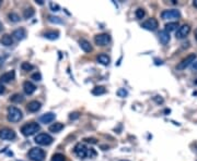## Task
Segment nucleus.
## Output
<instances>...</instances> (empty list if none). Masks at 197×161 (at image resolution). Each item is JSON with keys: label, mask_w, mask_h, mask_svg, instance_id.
<instances>
[{"label": "nucleus", "mask_w": 197, "mask_h": 161, "mask_svg": "<svg viewBox=\"0 0 197 161\" xmlns=\"http://www.w3.org/2000/svg\"><path fill=\"white\" fill-rule=\"evenodd\" d=\"M14 77H15L14 71H9V72L3 73L0 76V82H1V83H9L12 79H14Z\"/></svg>", "instance_id": "obj_13"}, {"label": "nucleus", "mask_w": 197, "mask_h": 161, "mask_svg": "<svg viewBox=\"0 0 197 161\" xmlns=\"http://www.w3.org/2000/svg\"><path fill=\"white\" fill-rule=\"evenodd\" d=\"M177 27H178V22H169L167 24H165L164 31H167V33H170L172 31H175Z\"/></svg>", "instance_id": "obj_22"}, {"label": "nucleus", "mask_w": 197, "mask_h": 161, "mask_svg": "<svg viewBox=\"0 0 197 161\" xmlns=\"http://www.w3.org/2000/svg\"><path fill=\"white\" fill-rule=\"evenodd\" d=\"M22 117H23V114L21 112V110L18 109L17 107L11 106V107L8 108V120L10 122H19L20 120L22 119Z\"/></svg>", "instance_id": "obj_1"}, {"label": "nucleus", "mask_w": 197, "mask_h": 161, "mask_svg": "<svg viewBox=\"0 0 197 161\" xmlns=\"http://www.w3.org/2000/svg\"><path fill=\"white\" fill-rule=\"evenodd\" d=\"M98 62H100L101 64H103V65H108L110 62H111V59L108 56L104 54H101L98 56Z\"/></svg>", "instance_id": "obj_20"}, {"label": "nucleus", "mask_w": 197, "mask_h": 161, "mask_svg": "<svg viewBox=\"0 0 197 161\" xmlns=\"http://www.w3.org/2000/svg\"><path fill=\"white\" fill-rule=\"evenodd\" d=\"M9 19L12 21V22H19L20 21V16L15 12H11L9 13Z\"/></svg>", "instance_id": "obj_32"}, {"label": "nucleus", "mask_w": 197, "mask_h": 161, "mask_svg": "<svg viewBox=\"0 0 197 161\" xmlns=\"http://www.w3.org/2000/svg\"><path fill=\"white\" fill-rule=\"evenodd\" d=\"M33 65L29 62H23V63L21 64V69L23 70V71H31V70H33Z\"/></svg>", "instance_id": "obj_29"}, {"label": "nucleus", "mask_w": 197, "mask_h": 161, "mask_svg": "<svg viewBox=\"0 0 197 161\" xmlns=\"http://www.w3.org/2000/svg\"><path fill=\"white\" fill-rule=\"evenodd\" d=\"M135 14H136V18L138 20H141L145 18V15H146V12H145V10L141 9V8H139V9L136 10V12H135Z\"/></svg>", "instance_id": "obj_27"}, {"label": "nucleus", "mask_w": 197, "mask_h": 161, "mask_svg": "<svg viewBox=\"0 0 197 161\" xmlns=\"http://www.w3.org/2000/svg\"><path fill=\"white\" fill-rule=\"evenodd\" d=\"M23 96L22 95H20V94H14L12 97L10 98V100L12 101V103H22L23 101Z\"/></svg>", "instance_id": "obj_26"}, {"label": "nucleus", "mask_w": 197, "mask_h": 161, "mask_svg": "<svg viewBox=\"0 0 197 161\" xmlns=\"http://www.w3.org/2000/svg\"><path fill=\"white\" fill-rule=\"evenodd\" d=\"M55 118H56L55 113H53V112L45 113V114H43V115L39 117V122L43 123V124H47V123L53 122L55 120Z\"/></svg>", "instance_id": "obj_12"}, {"label": "nucleus", "mask_w": 197, "mask_h": 161, "mask_svg": "<svg viewBox=\"0 0 197 161\" xmlns=\"http://www.w3.org/2000/svg\"><path fill=\"white\" fill-rule=\"evenodd\" d=\"M141 27L145 29H147V31H156L158 27V21L156 19H151L147 20V21H145L141 25Z\"/></svg>", "instance_id": "obj_11"}, {"label": "nucleus", "mask_w": 197, "mask_h": 161, "mask_svg": "<svg viewBox=\"0 0 197 161\" xmlns=\"http://www.w3.org/2000/svg\"><path fill=\"white\" fill-rule=\"evenodd\" d=\"M34 10L33 8H28V9H25L23 11V16H24L25 19H31L33 15H34Z\"/></svg>", "instance_id": "obj_25"}, {"label": "nucleus", "mask_w": 197, "mask_h": 161, "mask_svg": "<svg viewBox=\"0 0 197 161\" xmlns=\"http://www.w3.org/2000/svg\"><path fill=\"white\" fill-rule=\"evenodd\" d=\"M23 90L26 95H32L36 90V86L33 83H31L29 81H26L23 83Z\"/></svg>", "instance_id": "obj_14"}, {"label": "nucleus", "mask_w": 197, "mask_h": 161, "mask_svg": "<svg viewBox=\"0 0 197 161\" xmlns=\"http://www.w3.org/2000/svg\"><path fill=\"white\" fill-rule=\"evenodd\" d=\"M153 100L158 103H163V101H164V100H163V98L160 97V96H156V97H153Z\"/></svg>", "instance_id": "obj_36"}, {"label": "nucleus", "mask_w": 197, "mask_h": 161, "mask_svg": "<svg viewBox=\"0 0 197 161\" xmlns=\"http://www.w3.org/2000/svg\"><path fill=\"white\" fill-rule=\"evenodd\" d=\"M25 36H26V32L24 29H18L12 33V38H15L17 40H22L25 38Z\"/></svg>", "instance_id": "obj_15"}, {"label": "nucleus", "mask_w": 197, "mask_h": 161, "mask_svg": "<svg viewBox=\"0 0 197 161\" xmlns=\"http://www.w3.org/2000/svg\"><path fill=\"white\" fill-rule=\"evenodd\" d=\"M83 141L87 143H91V144H96V143H98V141H96L95 138H84Z\"/></svg>", "instance_id": "obj_37"}, {"label": "nucleus", "mask_w": 197, "mask_h": 161, "mask_svg": "<svg viewBox=\"0 0 197 161\" xmlns=\"http://www.w3.org/2000/svg\"><path fill=\"white\" fill-rule=\"evenodd\" d=\"M74 154L79 157V158H81V159H84L85 157L89 156V151H90V149L87 148V147L84 146L83 144H81V143H79L77 144L76 146H74Z\"/></svg>", "instance_id": "obj_7"}, {"label": "nucleus", "mask_w": 197, "mask_h": 161, "mask_svg": "<svg viewBox=\"0 0 197 161\" xmlns=\"http://www.w3.org/2000/svg\"><path fill=\"white\" fill-rule=\"evenodd\" d=\"M193 69H194V70H197V61H195V62L193 63Z\"/></svg>", "instance_id": "obj_39"}, {"label": "nucleus", "mask_w": 197, "mask_h": 161, "mask_svg": "<svg viewBox=\"0 0 197 161\" xmlns=\"http://www.w3.org/2000/svg\"><path fill=\"white\" fill-rule=\"evenodd\" d=\"M189 32H191V27H189V25L184 24V25H182V26H180L178 29H177V32H176V38L177 39L185 38L187 35L189 34Z\"/></svg>", "instance_id": "obj_10"}, {"label": "nucleus", "mask_w": 197, "mask_h": 161, "mask_svg": "<svg viewBox=\"0 0 197 161\" xmlns=\"http://www.w3.org/2000/svg\"><path fill=\"white\" fill-rule=\"evenodd\" d=\"M48 21L52 22V23H58V24L63 23V20L60 19V18H58V16H53V15H49Z\"/></svg>", "instance_id": "obj_30"}, {"label": "nucleus", "mask_w": 197, "mask_h": 161, "mask_svg": "<svg viewBox=\"0 0 197 161\" xmlns=\"http://www.w3.org/2000/svg\"><path fill=\"white\" fill-rule=\"evenodd\" d=\"M52 161H66V157L63 154H55L52 157Z\"/></svg>", "instance_id": "obj_28"}, {"label": "nucleus", "mask_w": 197, "mask_h": 161, "mask_svg": "<svg viewBox=\"0 0 197 161\" xmlns=\"http://www.w3.org/2000/svg\"><path fill=\"white\" fill-rule=\"evenodd\" d=\"M3 92H5V87H3V85L0 84V95L3 93Z\"/></svg>", "instance_id": "obj_38"}, {"label": "nucleus", "mask_w": 197, "mask_h": 161, "mask_svg": "<svg viewBox=\"0 0 197 161\" xmlns=\"http://www.w3.org/2000/svg\"><path fill=\"white\" fill-rule=\"evenodd\" d=\"M128 95L127 93V90L125 89V88H119L117 90V96L118 97H121V98H125L126 96Z\"/></svg>", "instance_id": "obj_31"}, {"label": "nucleus", "mask_w": 197, "mask_h": 161, "mask_svg": "<svg viewBox=\"0 0 197 161\" xmlns=\"http://www.w3.org/2000/svg\"><path fill=\"white\" fill-rule=\"evenodd\" d=\"M39 125L37 123H29V124H25L23 126L21 127V132L22 134L24 135V136H31V135H33L35 134L36 132H39Z\"/></svg>", "instance_id": "obj_2"}, {"label": "nucleus", "mask_w": 197, "mask_h": 161, "mask_svg": "<svg viewBox=\"0 0 197 161\" xmlns=\"http://www.w3.org/2000/svg\"><path fill=\"white\" fill-rule=\"evenodd\" d=\"M94 41L98 46H106L111 43V36L108 34H99L94 37Z\"/></svg>", "instance_id": "obj_8"}, {"label": "nucleus", "mask_w": 197, "mask_h": 161, "mask_svg": "<svg viewBox=\"0 0 197 161\" xmlns=\"http://www.w3.org/2000/svg\"><path fill=\"white\" fill-rule=\"evenodd\" d=\"M161 18L164 20H176L181 18V13L178 10L171 9V10H164L161 13Z\"/></svg>", "instance_id": "obj_6"}, {"label": "nucleus", "mask_w": 197, "mask_h": 161, "mask_svg": "<svg viewBox=\"0 0 197 161\" xmlns=\"http://www.w3.org/2000/svg\"><path fill=\"white\" fill-rule=\"evenodd\" d=\"M1 3H2V1H1V0H0V5H1Z\"/></svg>", "instance_id": "obj_44"}, {"label": "nucleus", "mask_w": 197, "mask_h": 161, "mask_svg": "<svg viewBox=\"0 0 197 161\" xmlns=\"http://www.w3.org/2000/svg\"><path fill=\"white\" fill-rule=\"evenodd\" d=\"M195 60H196V54H188L186 58H184L180 63L177 64L176 69L177 70H185L188 65H191L193 62H195Z\"/></svg>", "instance_id": "obj_5"}, {"label": "nucleus", "mask_w": 197, "mask_h": 161, "mask_svg": "<svg viewBox=\"0 0 197 161\" xmlns=\"http://www.w3.org/2000/svg\"><path fill=\"white\" fill-rule=\"evenodd\" d=\"M17 161H20V160H17Z\"/></svg>", "instance_id": "obj_47"}, {"label": "nucleus", "mask_w": 197, "mask_h": 161, "mask_svg": "<svg viewBox=\"0 0 197 161\" xmlns=\"http://www.w3.org/2000/svg\"><path fill=\"white\" fill-rule=\"evenodd\" d=\"M29 158L33 161H44L45 152L39 147H34L29 151Z\"/></svg>", "instance_id": "obj_3"}, {"label": "nucleus", "mask_w": 197, "mask_h": 161, "mask_svg": "<svg viewBox=\"0 0 197 161\" xmlns=\"http://www.w3.org/2000/svg\"><path fill=\"white\" fill-rule=\"evenodd\" d=\"M41 103L39 101H36V100H33V101H31L29 103L28 105V110H29L30 112H36V111H39V109H41Z\"/></svg>", "instance_id": "obj_18"}, {"label": "nucleus", "mask_w": 197, "mask_h": 161, "mask_svg": "<svg viewBox=\"0 0 197 161\" xmlns=\"http://www.w3.org/2000/svg\"><path fill=\"white\" fill-rule=\"evenodd\" d=\"M119 161H128V160H119Z\"/></svg>", "instance_id": "obj_45"}, {"label": "nucleus", "mask_w": 197, "mask_h": 161, "mask_svg": "<svg viewBox=\"0 0 197 161\" xmlns=\"http://www.w3.org/2000/svg\"><path fill=\"white\" fill-rule=\"evenodd\" d=\"M79 45H80V47L84 52H91L92 51V45L90 44L87 39H80Z\"/></svg>", "instance_id": "obj_16"}, {"label": "nucleus", "mask_w": 197, "mask_h": 161, "mask_svg": "<svg viewBox=\"0 0 197 161\" xmlns=\"http://www.w3.org/2000/svg\"><path fill=\"white\" fill-rule=\"evenodd\" d=\"M1 43L5 45V46H11L13 44V38L11 35H5L2 38H1Z\"/></svg>", "instance_id": "obj_24"}, {"label": "nucleus", "mask_w": 197, "mask_h": 161, "mask_svg": "<svg viewBox=\"0 0 197 161\" xmlns=\"http://www.w3.org/2000/svg\"><path fill=\"white\" fill-rule=\"evenodd\" d=\"M0 138L5 141H12L15 138V133L13 130L10 128H1L0 130Z\"/></svg>", "instance_id": "obj_9"}, {"label": "nucleus", "mask_w": 197, "mask_h": 161, "mask_svg": "<svg viewBox=\"0 0 197 161\" xmlns=\"http://www.w3.org/2000/svg\"><path fill=\"white\" fill-rule=\"evenodd\" d=\"M105 93H106V89L103 86H95L92 89V94H93L94 96H100V95H103Z\"/></svg>", "instance_id": "obj_23"}, {"label": "nucleus", "mask_w": 197, "mask_h": 161, "mask_svg": "<svg viewBox=\"0 0 197 161\" xmlns=\"http://www.w3.org/2000/svg\"><path fill=\"white\" fill-rule=\"evenodd\" d=\"M49 7H50V9H52V11H54V12H57V11H59V5H57V3H54V2H49Z\"/></svg>", "instance_id": "obj_33"}, {"label": "nucleus", "mask_w": 197, "mask_h": 161, "mask_svg": "<svg viewBox=\"0 0 197 161\" xmlns=\"http://www.w3.org/2000/svg\"><path fill=\"white\" fill-rule=\"evenodd\" d=\"M195 84H196V85H197V81H195Z\"/></svg>", "instance_id": "obj_46"}, {"label": "nucleus", "mask_w": 197, "mask_h": 161, "mask_svg": "<svg viewBox=\"0 0 197 161\" xmlns=\"http://www.w3.org/2000/svg\"><path fill=\"white\" fill-rule=\"evenodd\" d=\"M63 128H64V124H63V123H60V122H57V123L52 124V125L49 126V132L58 133V132H60Z\"/></svg>", "instance_id": "obj_19"}, {"label": "nucleus", "mask_w": 197, "mask_h": 161, "mask_svg": "<svg viewBox=\"0 0 197 161\" xmlns=\"http://www.w3.org/2000/svg\"><path fill=\"white\" fill-rule=\"evenodd\" d=\"M35 143L36 144H39V145H41V146H48V145H50L52 143H53V137L50 136V135H48V134H46V133H41V134H39L37 136L35 137Z\"/></svg>", "instance_id": "obj_4"}, {"label": "nucleus", "mask_w": 197, "mask_h": 161, "mask_svg": "<svg viewBox=\"0 0 197 161\" xmlns=\"http://www.w3.org/2000/svg\"><path fill=\"white\" fill-rule=\"evenodd\" d=\"M2 29H3V26H2V24H1V23H0V32H1V31H2Z\"/></svg>", "instance_id": "obj_43"}, {"label": "nucleus", "mask_w": 197, "mask_h": 161, "mask_svg": "<svg viewBox=\"0 0 197 161\" xmlns=\"http://www.w3.org/2000/svg\"><path fill=\"white\" fill-rule=\"evenodd\" d=\"M44 37L47 39H50V40H55L59 37V33L58 32H55V31H49V32H46L44 34Z\"/></svg>", "instance_id": "obj_21"}, {"label": "nucleus", "mask_w": 197, "mask_h": 161, "mask_svg": "<svg viewBox=\"0 0 197 161\" xmlns=\"http://www.w3.org/2000/svg\"><path fill=\"white\" fill-rule=\"evenodd\" d=\"M80 117V113L79 112H74L70 114V117H69V119L70 120H76V119H78V118Z\"/></svg>", "instance_id": "obj_35"}, {"label": "nucleus", "mask_w": 197, "mask_h": 161, "mask_svg": "<svg viewBox=\"0 0 197 161\" xmlns=\"http://www.w3.org/2000/svg\"><path fill=\"white\" fill-rule=\"evenodd\" d=\"M194 35H195V39L197 40V29H195V33H194Z\"/></svg>", "instance_id": "obj_42"}, {"label": "nucleus", "mask_w": 197, "mask_h": 161, "mask_svg": "<svg viewBox=\"0 0 197 161\" xmlns=\"http://www.w3.org/2000/svg\"><path fill=\"white\" fill-rule=\"evenodd\" d=\"M31 78L32 79H34V81H36V82H39V81H41L42 79V75H41V73H34L32 74V76H31Z\"/></svg>", "instance_id": "obj_34"}, {"label": "nucleus", "mask_w": 197, "mask_h": 161, "mask_svg": "<svg viewBox=\"0 0 197 161\" xmlns=\"http://www.w3.org/2000/svg\"><path fill=\"white\" fill-rule=\"evenodd\" d=\"M159 39L161 41L162 45H167L169 41H170V33H167V31H160L159 33Z\"/></svg>", "instance_id": "obj_17"}, {"label": "nucleus", "mask_w": 197, "mask_h": 161, "mask_svg": "<svg viewBox=\"0 0 197 161\" xmlns=\"http://www.w3.org/2000/svg\"><path fill=\"white\" fill-rule=\"evenodd\" d=\"M36 3H39V5H44L43 0H36Z\"/></svg>", "instance_id": "obj_40"}, {"label": "nucleus", "mask_w": 197, "mask_h": 161, "mask_svg": "<svg viewBox=\"0 0 197 161\" xmlns=\"http://www.w3.org/2000/svg\"><path fill=\"white\" fill-rule=\"evenodd\" d=\"M193 5H194V7H196V8H197V0H194V2H193Z\"/></svg>", "instance_id": "obj_41"}]
</instances>
